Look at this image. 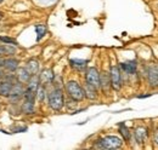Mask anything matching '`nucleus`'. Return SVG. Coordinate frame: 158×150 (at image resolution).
Returning a JSON list of instances; mask_svg holds the SVG:
<instances>
[{
    "label": "nucleus",
    "instance_id": "f257e3e1",
    "mask_svg": "<svg viewBox=\"0 0 158 150\" xmlns=\"http://www.w3.org/2000/svg\"><path fill=\"white\" fill-rule=\"evenodd\" d=\"M123 144L122 139L116 137V136H106L102 139H100L99 143L95 145L96 148L100 149H117L120 148Z\"/></svg>",
    "mask_w": 158,
    "mask_h": 150
},
{
    "label": "nucleus",
    "instance_id": "f03ea898",
    "mask_svg": "<svg viewBox=\"0 0 158 150\" xmlns=\"http://www.w3.org/2000/svg\"><path fill=\"white\" fill-rule=\"evenodd\" d=\"M63 104H64V99H63V93L61 90L56 89L49 93V105L51 109L61 110Z\"/></svg>",
    "mask_w": 158,
    "mask_h": 150
},
{
    "label": "nucleus",
    "instance_id": "7ed1b4c3",
    "mask_svg": "<svg viewBox=\"0 0 158 150\" xmlns=\"http://www.w3.org/2000/svg\"><path fill=\"white\" fill-rule=\"evenodd\" d=\"M67 92L69 94V97L74 101H81L85 94H84V89L79 85L77 81H69L66 86Z\"/></svg>",
    "mask_w": 158,
    "mask_h": 150
},
{
    "label": "nucleus",
    "instance_id": "20e7f679",
    "mask_svg": "<svg viewBox=\"0 0 158 150\" xmlns=\"http://www.w3.org/2000/svg\"><path fill=\"white\" fill-rule=\"evenodd\" d=\"M86 84L94 86L95 89L100 87V74L96 68L91 67V68L88 69V72H86Z\"/></svg>",
    "mask_w": 158,
    "mask_h": 150
},
{
    "label": "nucleus",
    "instance_id": "39448f33",
    "mask_svg": "<svg viewBox=\"0 0 158 150\" xmlns=\"http://www.w3.org/2000/svg\"><path fill=\"white\" fill-rule=\"evenodd\" d=\"M110 79H111V86H113V89H116V90H119L122 86V76H120L118 67H116V65L111 67Z\"/></svg>",
    "mask_w": 158,
    "mask_h": 150
},
{
    "label": "nucleus",
    "instance_id": "423d86ee",
    "mask_svg": "<svg viewBox=\"0 0 158 150\" xmlns=\"http://www.w3.org/2000/svg\"><path fill=\"white\" fill-rule=\"evenodd\" d=\"M23 93H24V87H23V85H22L21 82H17V84L14 82L12 89H11V93L9 96V98H10L11 101H17L19 98H21V97L23 96Z\"/></svg>",
    "mask_w": 158,
    "mask_h": 150
},
{
    "label": "nucleus",
    "instance_id": "0eeeda50",
    "mask_svg": "<svg viewBox=\"0 0 158 150\" xmlns=\"http://www.w3.org/2000/svg\"><path fill=\"white\" fill-rule=\"evenodd\" d=\"M148 82L152 87H158V67L156 65H151L148 68Z\"/></svg>",
    "mask_w": 158,
    "mask_h": 150
},
{
    "label": "nucleus",
    "instance_id": "6e6552de",
    "mask_svg": "<svg viewBox=\"0 0 158 150\" xmlns=\"http://www.w3.org/2000/svg\"><path fill=\"white\" fill-rule=\"evenodd\" d=\"M12 85L14 82L12 81H9V80H4V81H0V96L2 97H9L11 93V89H12Z\"/></svg>",
    "mask_w": 158,
    "mask_h": 150
},
{
    "label": "nucleus",
    "instance_id": "1a4fd4ad",
    "mask_svg": "<svg viewBox=\"0 0 158 150\" xmlns=\"http://www.w3.org/2000/svg\"><path fill=\"white\" fill-rule=\"evenodd\" d=\"M39 86H40L39 77H38L35 74L32 75V76H31V79L28 80V82H27V90H29V91H32V92L37 93V91H38Z\"/></svg>",
    "mask_w": 158,
    "mask_h": 150
},
{
    "label": "nucleus",
    "instance_id": "9d476101",
    "mask_svg": "<svg viewBox=\"0 0 158 150\" xmlns=\"http://www.w3.org/2000/svg\"><path fill=\"white\" fill-rule=\"evenodd\" d=\"M32 74L28 72L27 68H19L17 69V80L21 84H27L28 80L31 79Z\"/></svg>",
    "mask_w": 158,
    "mask_h": 150
},
{
    "label": "nucleus",
    "instance_id": "9b49d317",
    "mask_svg": "<svg viewBox=\"0 0 158 150\" xmlns=\"http://www.w3.org/2000/svg\"><path fill=\"white\" fill-rule=\"evenodd\" d=\"M136 62L135 61H127V62H123V63H120V67H122V69L125 72V73H128V74H134L135 72H136Z\"/></svg>",
    "mask_w": 158,
    "mask_h": 150
},
{
    "label": "nucleus",
    "instance_id": "f8f14e48",
    "mask_svg": "<svg viewBox=\"0 0 158 150\" xmlns=\"http://www.w3.org/2000/svg\"><path fill=\"white\" fill-rule=\"evenodd\" d=\"M16 46L15 45H0V56H12L15 52H16Z\"/></svg>",
    "mask_w": 158,
    "mask_h": 150
},
{
    "label": "nucleus",
    "instance_id": "ddd939ff",
    "mask_svg": "<svg viewBox=\"0 0 158 150\" xmlns=\"http://www.w3.org/2000/svg\"><path fill=\"white\" fill-rule=\"evenodd\" d=\"M19 59L15 58H6L4 61V67L9 70V72H16L19 69Z\"/></svg>",
    "mask_w": 158,
    "mask_h": 150
},
{
    "label": "nucleus",
    "instance_id": "4468645a",
    "mask_svg": "<svg viewBox=\"0 0 158 150\" xmlns=\"http://www.w3.org/2000/svg\"><path fill=\"white\" fill-rule=\"evenodd\" d=\"M54 77H55V75L52 73V70H50V69H45V70H43V73L40 75L39 80L41 82H44V84H50V82H52L54 81Z\"/></svg>",
    "mask_w": 158,
    "mask_h": 150
},
{
    "label": "nucleus",
    "instance_id": "2eb2a0df",
    "mask_svg": "<svg viewBox=\"0 0 158 150\" xmlns=\"http://www.w3.org/2000/svg\"><path fill=\"white\" fill-rule=\"evenodd\" d=\"M96 90L98 89H95L94 86H91V85H89V84H86L85 85V87H84V94L89 98V99H95L96 98Z\"/></svg>",
    "mask_w": 158,
    "mask_h": 150
},
{
    "label": "nucleus",
    "instance_id": "dca6fc26",
    "mask_svg": "<svg viewBox=\"0 0 158 150\" xmlns=\"http://www.w3.org/2000/svg\"><path fill=\"white\" fill-rule=\"evenodd\" d=\"M27 69H28V72L32 75L37 74L38 70H39V62L37 59H31L27 63Z\"/></svg>",
    "mask_w": 158,
    "mask_h": 150
},
{
    "label": "nucleus",
    "instance_id": "f3484780",
    "mask_svg": "<svg viewBox=\"0 0 158 150\" xmlns=\"http://www.w3.org/2000/svg\"><path fill=\"white\" fill-rule=\"evenodd\" d=\"M147 137V130L145 127H138L135 130V138L138 140V143H142Z\"/></svg>",
    "mask_w": 158,
    "mask_h": 150
},
{
    "label": "nucleus",
    "instance_id": "a211bd4d",
    "mask_svg": "<svg viewBox=\"0 0 158 150\" xmlns=\"http://www.w3.org/2000/svg\"><path fill=\"white\" fill-rule=\"evenodd\" d=\"M22 112L31 115L34 114V102H29V101H24V103L22 104Z\"/></svg>",
    "mask_w": 158,
    "mask_h": 150
},
{
    "label": "nucleus",
    "instance_id": "6ab92c4d",
    "mask_svg": "<svg viewBox=\"0 0 158 150\" xmlns=\"http://www.w3.org/2000/svg\"><path fill=\"white\" fill-rule=\"evenodd\" d=\"M100 86H101L105 91H107V90L110 89V86H111V79H110L108 75H106L105 73L102 75H100Z\"/></svg>",
    "mask_w": 158,
    "mask_h": 150
},
{
    "label": "nucleus",
    "instance_id": "aec40b11",
    "mask_svg": "<svg viewBox=\"0 0 158 150\" xmlns=\"http://www.w3.org/2000/svg\"><path fill=\"white\" fill-rule=\"evenodd\" d=\"M69 63H71V65H72L74 69L81 70V69H84V68L86 67V63H88V62L84 61V59H78V58L76 59V58H74V59H71Z\"/></svg>",
    "mask_w": 158,
    "mask_h": 150
},
{
    "label": "nucleus",
    "instance_id": "412c9836",
    "mask_svg": "<svg viewBox=\"0 0 158 150\" xmlns=\"http://www.w3.org/2000/svg\"><path fill=\"white\" fill-rule=\"evenodd\" d=\"M119 132L124 137L125 140H129L130 139V132L128 130V127L125 126V124H119Z\"/></svg>",
    "mask_w": 158,
    "mask_h": 150
},
{
    "label": "nucleus",
    "instance_id": "4be33fe9",
    "mask_svg": "<svg viewBox=\"0 0 158 150\" xmlns=\"http://www.w3.org/2000/svg\"><path fill=\"white\" fill-rule=\"evenodd\" d=\"M35 32H37V35H38L37 40H40L41 38L46 34V27L43 26V24H38V26H35Z\"/></svg>",
    "mask_w": 158,
    "mask_h": 150
},
{
    "label": "nucleus",
    "instance_id": "5701e85b",
    "mask_svg": "<svg viewBox=\"0 0 158 150\" xmlns=\"http://www.w3.org/2000/svg\"><path fill=\"white\" fill-rule=\"evenodd\" d=\"M35 94L34 92L29 91V90H24V93H23V97H24V101H29V102H34V98H35Z\"/></svg>",
    "mask_w": 158,
    "mask_h": 150
},
{
    "label": "nucleus",
    "instance_id": "b1692460",
    "mask_svg": "<svg viewBox=\"0 0 158 150\" xmlns=\"http://www.w3.org/2000/svg\"><path fill=\"white\" fill-rule=\"evenodd\" d=\"M0 41L7 44V45H16V40L15 39H11L9 37H0Z\"/></svg>",
    "mask_w": 158,
    "mask_h": 150
},
{
    "label": "nucleus",
    "instance_id": "393cba45",
    "mask_svg": "<svg viewBox=\"0 0 158 150\" xmlns=\"http://www.w3.org/2000/svg\"><path fill=\"white\" fill-rule=\"evenodd\" d=\"M37 93H38V98H39V101H44V98H45V89H44V87H40L39 86V89H38Z\"/></svg>",
    "mask_w": 158,
    "mask_h": 150
},
{
    "label": "nucleus",
    "instance_id": "a878e982",
    "mask_svg": "<svg viewBox=\"0 0 158 150\" xmlns=\"http://www.w3.org/2000/svg\"><path fill=\"white\" fill-rule=\"evenodd\" d=\"M28 130L27 127H16V128H14V132L15 133H21V132H26Z\"/></svg>",
    "mask_w": 158,
    "mask_h": 150
},
{
    "label": "nucleus",
    "instance_id": "bb28decb",
    "mask_svg": "<svg viewBox=\"0 0 158 150\" xmlns=\"http://www.w3.org/2000/svg\"><path fill=\"white\" fill-rule=\"evenodd\" d=\"M147 97H151V94H140V96H138V98H147Z\"/></svg>",
    "mask_w": 158,
    "mask_h": 150
},
{
    "label": "nucleus",
    "instance_id": "cd10ccee",
    "mask_svg": "<svg viewBox=\"0 0 158 150\" xmlns=\"http://www.w3.org/2000/svg\"><path fill=\"white\" fill-rule=\"evenodd\" d=\"M4 61H5V59L0 56V67H4Z\"/></svg>",
    "mask_w": 158,
    "mask_h": 150
},
{
    "label": "nucleus",
    "instance_id": "c85d7f7f",
    "mask_svg": "<svg viewBox=\"0 0 158 150\" xmlns=\"http://www.w3.org/2000/svg\"><path fill=\"white\" fill-rule=\"evenodd\" d=\"M155 142H156V143L158 144V132L156 133V134H155Z\"/></svg>",
    "mask_w": 158,
    "mask_h": 150
},
{
    "label": "nucleus",
    "instance_id": "c756f323",
    "mask_svg": "<svg viewBox=\"0 0 158 150\" xmlns=\"http://www.w3.org/2000/svg\"><path fill=\"white\" fill-rule=\"evenodd\" d=\"M2 18V14H1V12H0V19Z\"/></svg>",
    "mask_w": 158,
    "mask_h": 150
},
{
    "label": "nucleus",
    "instance_id": "7c9ffc66",
    "mask_svg": "<svg viewBox=\"0 0 158 150\" xmlns=\"http://www.w3.org/2000/svg\"><path fill=\"white\" fill-rule=\"evenodd\" d=\"M2 1H4V0H0V4H1V2H2Z\"/></svg>",
    "mask_w": 158,
    "mask_h": 150
}]
</instances>
